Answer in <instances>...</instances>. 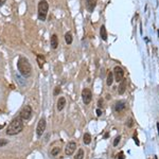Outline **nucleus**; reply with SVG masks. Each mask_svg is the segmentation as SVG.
<instances>
[{"label": "nucleus", "instance_id": "nucleus-1", "mask_svg": "<svg viewBox=\"0 0 159 159\" xmlns=\"http://www.w3.org/2000/svg\"><path fill=\"white\" fill-rule=\"evenodd\" d=\"M23 129V120L20 118V116L14 118L8 124V129H6V135L8 136H15V135L19 134L20 131Z\"/></svg>", "mask_w": 159, "mask_h": 159}, {"label": "nucleus", "instance_id": "nucleus-2", "mask_svg": "<svg viewBox=\"0 0 159 159\" xmlns=\"http://www.w3.org/2000/svg\"><path fill=\"white\" fill-rule=\"evenodd\" d=\"M17 69L23 78H29L32 74V66H31L30 61L23 56H20L17 61Z\"/></svg>", "mask_w": 159, "mask_h": 159}, {"label": "nucleus", "instance_id": "nucleus-3", "mask_svg": "<svg viewBox=\"0 0 159 159\" xmlns=\"http://www.w3.org/2000/svg\"><path fill=\"white\" fill-rule=\"evenodd\" d=\"M48 10H49V4L47 0H40L38 3V19L42 21H45L47 18Z\"/></svg>", "mask_w": 159, "mask_h": 159}, {"label": "nucleus", "instance_id": "nucleus-4", "mask_svg": "<svg viewBox=\"0 0 159 159\" xmlns=\"http://www.w3.org/2000/svg\"><path fill=\"white\" fill-rule=\"evenodd\" d=\"M32 114H33V112H32L31 106L25 105V107L21 109V112H20L19 116L23 121H28V120H30L31 117H32Z\"/></svg>", "mask_w": 159, "mask_h": 159}, {"label": "nucleus", "instance_id": "nucleus-5", "mask_svg": "<svg viewBox=\"0 0 159 159\" xmlns=\"http://www.w3.org/2000/svg\"><path fill=\"white\" fill-rule=\"evenodd\" d=\"M82 99H83V102L86 104V105L91 102L92 93H91V91H90V89H88V88L83 89V91H82Z\"/></svg>", "mask_w": 159, "mask_h": 159}, {"label": "nucleus", "instance_id": "nucleus-6", "mask_svg": "<svg viewBox=\"0 0 159 159\" xmlns=\"http://www.w3.org/2000/svg\"><path fill=\"white\" fill-rule=\"evenodd\" d=\"M46 125H47L46 119L45 118H42V119L39 120L38 124H37V127H36V134L38 137L42 136V134H44V131H45L46 129Z\"/></svg>", "mask_w": 159, "mask_h": 159}, {"label": "nucleus", "instance_id": "nucleus-7", "mask_svg": "<svg viewBox=\"0 0 159 159\" xmlns=\"http://www.w3.org/2000/svg\"><path fill=\"white\" fill-rule=\"evenodd\" d=\"M114 80L119 83V82H121L124 78V71H123V69L121 67L117 66L114 69Z\"/></svg>", "mask_w": 159, "mask_h": 159}, {"label": "nucleus", "instance_id": "nucleus-8", "mask_svg": "<svg viewBox=\"0 0 159 159\" xmlns=\"http://www.w3.org/2000/svg\"><path fill=\"white\" fill-rule=\"evenodd\" d=\"M76 148V143L74 142V141H71V142H69L67 145H66V148H65V154H66L67 156H71V155L74 153Z\"/></svg>", "mask_w": 159, "mask_h": 159}, {"label": "nucleus", "instance_id": "nucleus-9", "mask_svg": "<svg viewBox=\"0 0 159 159\" xmlns=\"http://www.w3.org/2000/svg\"><path fill=\"white\" fill-rule=\"evenodd\" d=\"M95 6H97V0H86V8L88 12L92 13L95 8Z\"/></svg>", "mask_w": 159, "mask_h": 159}, {"label": "nucleus", "instance_id": "nucleus-10", "mask_svg": "<svg viewBox=\"0 0 159 159\" xmlns=\"http://www.w3.org/2000/svg\"><path fill=\"white\" fill-rule=\"evenodd\" d=\"M125 107H126V103L124 101H119V102H117V103L114 104V110L117 112H122L123 109H125Z\"/></svg>", "mask_w": 159, "mask_h": 159}, {"label": "nucleus", "instance_id": "nucleus-11", "mask_svg": "<svg viewBox=\"0 0 159 159\" xmlns=\"http://www.w3.org/2000/svg\"><path fill=\"white\" fill-rule=\"evenodd\" d=\"M50 45H51V48H52V49H56L57 46H59V38L56 36V34H53L52 36H51Z\"/></svg>", "mask_w": 159, "mask_h": 159}, {"label": "nucleus", "instance_id": "nucleus-12", "mask_svg": "<svg viewBox=\"0 0 159 159\" xmlns=\"http://www.w3.org/2000/svg\"><path fill=\"white\" fill-rule=\"evenodd\" d=\"M65 105H66V99L64 98V97H61V98L59 99V101H57V110H63L65 107Z\"/></svg>", "mask_w": 159, "mask_h": 159}, {"label": "nucleus", "instance_id": "nucleus-13", "mask_svg": "<svg viewBox=\"0 0 159 159\" xmlns=\"http://www.w3.org/2000/svg\"><path fill=\"white\" fill-rule=\"evenodd\" d=\"M126 89V81L123 78L122 81H121L120 86H119V89H118V92H119V95H123L124 92H125Z\"/></svg>", "mask_w": 159, "mask_h": 159}, {"label": "nucleus", "instance_id": "nucleus-14", "mask_svg": "<svg viewBox=\"0 0 159 159\" xmlns=\"http://www.w3.org/2000/svg\"><path fill=\"white\" fill-rule=\"evenodd\" d=\"M100 35H101V38L103 39V40H107V32H106V28L105 25H102L100 29Z\"/></svg>", "mask_w": 159, "mask_h": 159}, {"label": "nucleus", "instance_id": "nucleus-15", "mask_svg": "<svg viewBox=\"0 0 159 159\" xmlns=\"http://www.w3.org/2000/svg\"><path fill=\"white\" fill-rule=\"evenodd\" d=\"M37 63H38L39 68H42V67H44V64L46 63L45 56L42 55V54H38V55H37Z\"/></svg>", "mask_w": 159, "mask_h": 159}, {"label": "nucleus", "instance_id": "nucleus-16", "mask_svg": "<svg viewBox=\"0 0 159 159\" xmlns=\"http://www.w3.org/2000/svg\"><path fill=\"white\" fill-rule=\"evenodd\" d=\"M83 141L86 145L90 144V142H91V136H90L89 133H85V135L83 137Z\"/></svg>", "mask_w": 159, "mask_h": 159}, {"label": "nucleus", "instance_id": "nucleus-17", "mask_svg": "<svg viewBox=\"0 0 159 159\" xmlns=\"http://www.w3.org/2000/svg\"><path fill=\"white\" fill-rule=\"evenodd\" d=\"M112 82H114V73L112 72H109L108 76H107V80H106V83H107V85L108 86H110L112 84Z\"/></svg>", "mask_w": 159, "mask_h": 159}, {"label": "nucleus", "instance_id": "nucleus-18", "mask_svg": "<svg viewBox=\"0 0 159 159\" xmlns=\"http://www.w3.org/2000/svg\"><path fill=\"white\" fill-rule=\"evenodd\" d=\"M65 40H66V42H67L68 45H71V44H72V35H71L70 32L66 33V35H65Z\"/></svg>", "mask_w": 159, "mask_h": 159}, {"label": "nucleus", "instance_id": "nucleus-19", "mask_svg": "<svg viewBox=\"0 0 159 159\" xmlns=\"http://www.w3.org/2000/svg\"><path fill=\"white\" fill-rule=\"evenodd\" d=\"M84 156H85V153H84V150H82V148H80L78 152V154H76V156H74V159H83Z\"/></svg>", "mask_w": 159, "mask_h": 159}, {"label": "nucleus", "instance_id": "nucleus-20", "mask_svg": "<svg viewBox=\"0 0 159 159\" xmlns=\"http://www.w3.org/2000/svg\"><path fill=\"white\" fill-rule=\"evenodd\" d=\"M59 152H61V148H54L52 151H51V155H52V156H56V155H59Z\"/></svg>", "mask_w": 159, "mask_h": 159}, {"label": "nucleus", "instance_id": "nucleus-21", "mask_svg": "<svg viewBox=\"0 0 159 159\" xmlns=\"http://www.w3.org/2000/svg\"><path fill=\"white\" fill-rule=\"evenodd\" d=\"M8 143V140H6V139H2V138H1V139H0V148H2V146H6Z\"/></svg>", "mask_w": 159, "mask_h": 159}, {"label": "nucleus", "instance_id": "nucleus-22", "mask_svg": "<svg viewBox=\"0 0 159 159\" xmlns=\"http://www.w3.org/2000/svg\"><path fill=\"white\" fill-rule=\"evenodd\" d=\"M59 92H61V87L57 86V87H55V89H54V91H53V95H59Z\"/></svg>", "mask_w": 159, "mask_h": 159}, {"label": "nucleus", "instance_id": "nucleus-23", "mask_svg": "<svg viewBox=\"0 0 159 159\" xmlns=\"http://www.w3.org/2000/svg\"><path fill=\"white\" fill-rule=\"evenodd\" d=\"M120 140H121V137L118 136L117 138L114 139V146H117V145L119 144V142H120Z\"/></svg>", "mask_w": 159, "mask_h": 159}, {"label": "nucleus", "instance_id": "nucleus-24", "mask_svg": "<svg viewBox=\"0 0 159 159\" xmlns=\"http://www.w3.org/2000/svg\"><path fill=\"white\" fill-rule=\"evenodd\" d=\"M118 159H124V154H123V152H121L120 154H118Z\"/></svg>", "mask_w": 159, "mask_h": 159}, {"label": "nucleus", "instance_id": "nucleus-25", "mask_svg": "<svg viewBox=\"0 0 159 159\" xmlns=\"http://www.w3.org/2000/svg\"><path fill=\"white\" fill-rule=\"evenodd\" d=\"M101 114H102V112H101L100 108H98V109H97V116H98V117H100Z\"/></svg>", "mask_w": 159, "mask_h": 159}, {"label": "nucleus", "instance_id": "nucleus-26", "mask_svg": "<svg viewBox=\"0 0 159 159\" xmlns=\"http://www.w3.org/2000/svg\"><path fill=\"white\" fill-rule=\"evenodd\" d=\"M102 103H103V101L101 100H99V103H98V106H99V108H101V107H102Z\"/></svg>", "mask_w": 159, "mask_h": 159}, {"label": "nucleus", "instance_id": "nucleus-27", "mask_svg": "<svg viewBox=\"0 0 159 159\" xmlns=\"http://www.w3.org/2000/svg\"><path fill=\"white\" fill-rule=\"evenodd\" d=\"M6 0H0V6H2L4 3H6Z\"/></svg>", "mask_w": 159, "mask_h": 159}, {"label": "nucleus", "instance_id": "nucleus-28", "mask_svg": "<svg viewBox=\"0 0 159 159\" xmlns=\"http://www.w3.org/2000/svg\"><path fill=\"white\" fill-rule=\"evenodd\" d=\"M129 126H133V120H131V119L129 121Z\"/></svg>", "mask_w": 159, "mask_h": 159}, {"label": "nucleus", "instance_id": "nucleus-29", "mask_svg": "<svg viewBox=\"0 0 159 159\" xmlns=\"http://www.w3.org/2000/svg\"><path fill=\"white\" fill-rule=\"evenodd\" d=\"M135 142H136L137 144H139V141H138V139H137L136 137H135Z\"/></svg>", "mask_w": 159, "mask_h": 159}, {"label": "nucleus", "instance_id": "nucleus-30", "mask_svg": "<svg viewBox=\"0 0 159 159\" xmlns=\"http://www.w3.org/2000/svg\"><path fill=\"white\" fill-rule=\"evenodd\" d=\"M2 127H3V125H0V129H2Z\"/></svg>", "mask_w": 159, "mask_h": 159}, {"label": "nucleus", "instance_id": "nucleus-31", "mask_svg": "<svg viewBox=\"0 0 159 159\" xmlns=\"http://www.w3.org/2000/svg\"><path fill=\"white\" fill-rule=\"evenodd\" d=\"M157 127H158V131H159V124H157Z\"/></svg>", "mask_w": 159, "mask_h": 159}]
</instances>
